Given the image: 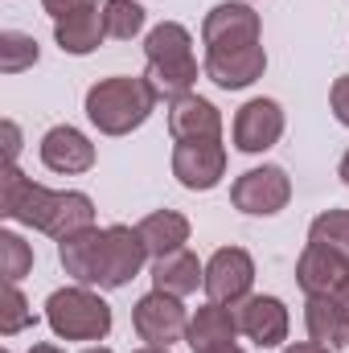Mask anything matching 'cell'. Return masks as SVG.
I'll return each mask as SVG.
<instances>
[{
	"label": "cell",
	"mask_w": 349,
	"mask_h": 353,
	"mask_svg": "<svg viewBox=\"0 0 349 353\" xmlns=\"http://www.w3.org/2000/svg\"><path fill=\"white\" fill-rule=\"evenodd\" d=\"M37 316H33V308H29V300L21 296V288L17 283H4V296H0V333L4 337H17L21 329H29Z\"/></svg>",
	"instance_id": "27"
},
{
	"label": "cell",
	"mask_w": 349,
	"mask_h": 353,
	"mask_svg": "<svg viewBox=\"0 0 349 353\" xmlns=\"http://www.w3.org/2000/svg\"><path fill=\"white\" fill-rule=\"evenodd\" d=\"M29 267H33V247L21 234L0 230V275H4V283H21L29 275Z\"/></svg>",
	"instance_id": "25"
},
{
	"label": "cell",
	"mask_w": 349,
	"mask_h": 353,
	"mask_svg": "<svg viewBox=\"0 0 349 353\" xmlns=\"http://www.w3.org/2000/svg\"><path fill=\"white\" fill-rule=\"evenodd\" d=\"M37 58H41V50L29 33H17V29L0 33V70L4 74H21V70L37 66Z\"/></svg>",
	"instance_id": "23"
},
{
	"label": "cell",
	"mask_w": 349,
	"mask_h": 353,
	"mask_svg": "<svg viewBox=\"0 0 349 353\" xmlns=\"http://www.w3.org/2000/svg\"><path fill=\"white\" fill-rule=\"evenodd\" d=\"M337 176H341V181H346V185H349V152H346V157H341V165H337Z\"/></svg>",
	"instance_id": "34"
},
{
	"label": "cell",
	"mask_w": 349,
	"mask_h": 353,
	"mask_svg": "<svg viewBox=\"0 0 349 353\" xmlns=\"http://www.w3.org/2000/svg\"><path fill=\"white\" fill-rule=\"evenodd\" d=\"M103 21H107V37L115 41H132L140 29H144V8L136 0H107L103 4Z\"/></svg>",
	"instance_id": "24"
},
{
	"label": "cell",
	"mask_w": 349,
	"mask_h": 353,
	"mask_svg": "<svg viewBox=\"0 0 349 353\" xmlns=\"http://www.w3.org/2000/svg\"><path fill=\"white\" fill-rule=\"evenodd\" d=\"M54 37L62 46V54H74V58H87L103 46L107 37V21H103V4H87L62 21H54Z\"/></svg>",
	"instance_id": "18"
},
{
	"label": "cell",
	"mask_w": 349,
	"mask_h": 353,
	"mask_svg": "<svg viewBox=\"0 0 349 353\" xmlns=\"http://www.w3.org/2000/svg\"><path fill=\"white\" fill-rule=\"evenodd\" d=\"M304 329L325 350H346L349 345V312L341 308L337 296H308V304H304Z\"/></svg>",
	"instance_id": "19"
},
{
	"label": "cell",
	"mask_w": 349,
	"mask_h": 353,
	"mask_svg": "<svg viewBox=\"0 0 349 353\" xmlns=\"http://www.w3.org/2000/svg\"><path fill=\"white\" fill-rule=\"evenodd\" d=\"M243 329H239V316H235V308H226V304H201L193 316H189V329H185V341H189V350L193 353H210V350H222V345H235V337H239Z\"/></svg>",
	"instance_id": "16"
},
{
	"label": "cell",
	"mask_w": 349,
	"mask_h": 353,
	"mask_svg": "<svg viewBox=\"0 0 349 353\" xmlns=\"http://www.w3.org/2000/svg\"><path fill=\"white\" fill-rule=\"evenodd\" d=\"M230 201L239 214H255V218H271L292 201V181L279 165H259L247 169L230 185Z\"/></svg>",
	"instance_id": "5"
},
{
	"label": "cell",
	"mask_w": 349,
	"mask_h": 353,
	"mask_svg": "<svg viewBox=\"0 0 349 353\" xmlns=\"http://www.w3.org/2000/svg\"><path fill=\"white\" fill-rule=\"evenodd\" d=\"M308 243H325L333 251L349 255V210H325L308 226Z\"/></svg>",
	"instance_id": "26"
},
{
	"label": "cell",
	"mask_w": 349,
	"mask_h": 353,
	"mask_svg": "<svg viewBox=\"0 0 349 353\" xmlns=\"http://www.w3.org/2000/svg\"><path fill=\"white\" fill-rule=\"evenodd\" d=\"M329 103H333V115H337V123H346L349 128V74H341L333 90H329Z\"/></svg>",
	"instance_id": "28"
},
{
	"label": "cell",
	"mask_w": 349,
	"mask_h": 353,
	"mask_svg": "<svg viewBox=\"0 0 349 353\" xmlns=\"http://www.w3.org/2000/svg\"><path fill=\"white\" fill-rule=\"evenodd\" d=\"M99 247H103V230H79L70 239L58 243V259L66 267V275L83 288H99Z\"/></svg>",
	"instance_id": "20"
},
{
	"label": "cell",
	"mask_w": 349,
	"mask_h": 353,
	"mask_svg": "<svg viewBox=\"0 0 349 353\" xmlns=\"http://www.w3.org/2000/svg\"><path fill=\"white\" fill-rule=\"evenodd\" d=\"M87 353H111V350H107V345H94V350H87Z\"/></svg>",
	"instance_id": "37"
},
{
	"label": "cell",
	"mask_w": 349,
	"mask_h": 353,
	"mask_svg": "<svg viewBox=\"0 0 349 353\" xmlns=\"http://www.w3.org/2000/svg\"><path fill=\"white\" fill-rule=\"evenodd\" d=\"M283 353H333V350H325V345H317V341H300V345H288Z\"/></svg>",
	"instance_id": "31"
},
{
	"label": "cell",
	"mask_w": 349,
	"mask_h": 353,
	"mask_svg": "<svg viewBox=\"0 0 349 353\" xmlns=\"http://www.w3.org/2000/svg\"><path fill=\"white\" fill-rule=\"evenodd\" d=\"M136 230H140V239H144V247H148L152 259H165V255H173V251H181V247L189 243V218L177 214V210H157V214H148Z\"/></svg>",
	"instance_id": "21"
},
{
	"label": "cell",
	"mask_w": 349,
	"mask_h": 353,
	"mask_svg": "<svg viewBox=\"0 0 349 353\" xmlns=\"http://www.w3.org/2000/svg\"><path fill=\"white\" fill-rule=\"evenodd\" d=\"M41 165L50 173H62V176H74V173H87L94 165V144L79 128L70 123H58L41 136Z\"/></svg>",
	"instance_id": "15"
},
{
	"label": "cell",
	"mask_w": 349,
	"mask_h": 353,
	"mask_svg": "<svg viewBox=\"0 0 349 353\" xmlns=\"http://www.w3.org/2000/svg\"><path fill=\"white\" fill-rule=\"evenodd\" d=\"M132 329L140 333V341L148 345H173L177 337H185L189 329V312L181 304V296H169V292H148L136 300L132 308Z\"/></svg>",
	"instance_id": "7"
},
{
	"label": "cell",
	"mask_w": 349,
	"mask_h": 353,
	"mask_svg": "<svg viewBox=\"0 0 349 353\" xmlns=\"http://www.w3.org/2000/svg\"><path fill=\"white\" fill-rule=\"evenodd\" d=\"M210 353H243L239 345H222V350H210Z\"/></svg>",
	"instance_id": "36"
},
{
	"label": "cell",
	"mask_w": 349,
	"mask_h": 353,
	"mask_svg": "<svg viewBox=\"0 0 349 353\" xmlns=\"http://www.w3.org/2000/svg\"><path fill=\"white\" fill-rule=\"evenodd\" d=\"M152 283H157V292L189 296V292H197V283H206V267L197 263V255L189 247H181V251L152 263Z\"/></svg>",
	"instance_id": "22"
},
{
	"label": "cell",
	"mask_w": 349,
	"mask_h": 353,
	"mask_svg": "<svg viewBox=\"0 0 349 353\" xmlns=\"http://www.w3.org/2000/svg\"><path fill=\"white\" fill-rule=\"evenodd\" d=\"M235 148L247 152V157H259L267 148L279 144L283 136V107L275 99H247L239 111H235Z\"/></svg>",
	"instance_id": "10"
},
{
	"label": "cell",
	"mask_w": 349,
	"mask_h": 353,
	"mask_svg": "<svg viewBox=\"0 0 349 353\" xmlns=\"http://www.w3.org/2000/svg\"><path fill=\"white\" fill-rule=\"evenodd\" d=\"M235 316H239V329L259 345V350H275L288 341V308L279 296H247L243 304H235Z\"/></svg>",
	"instance_id": "13"
},
{
	"label": "cell",
	"mask_w": 349,
	"mask_h": 353,
	"mask_svg": "<svg viewBox=\"0 0 349 353\" xmlns=\"http://www.w3.org/2000/svg\"><path fill=\"white\" fill-rule=\"evenodd\" d=\"M259 12L247 4V0H226V4H214L201 21V41L210 50H239V46H259Z\"/></svg>",
	"instance_id": "9"
},
{
	"label": "cell",
	"mask_w": 349,
	"mask_h": 353,
	"mask_svg": "<svg viewBox=\"0 0 349 353\" xmlns=\"http://www.w3.org/2000/svg\"><path fill=\"white\" fill-rule=\"evenodd\" d=\"M136 353H169V345H144V350H136Z\"/></svg>",
	"instance_id": "35"
},
{
	"label": "cell",
	"mask_w": 349,
	"mask_h": 353,
	"mask_svg": "<svg viewBox=\"0 0 349 353\" xmlns=\"http://www.w3.org/2000/svg\"><path fill=\"white\" fill-rule=\"evenodd\" d=\"M87 4H99V0H41V8H46L54 21H62V17H70V12H79V8H87Z\"/></svg>",
	"instance_id": "29"
},
{
	"label": "cell",
	"mask_w": 349,
	"mask_h": 353,
	"mask_svg": "<svg viewBox=\"0 0 349 353\" xmlns=\"http://www.w3.org/2000/svg\"><path fill=\"white\" fill-rule=\"evenodd\" d=\"M247 4H251V0H247Z\"/></svg>",
	"instance_id": "39"
},
{
	"label": "cell",
	"mask_w": 349,
	"mask_h": 353,
	"mask_svg": "<svg viewBox=\"0 0 349 353\" xmlns=\"http://www.w3.org/2000/svg\"><path fill=\"white\" fill-rule=\"evenodd\" d=\"M144 58H148V83L157 87L161 99H185L193 94L197 83V58H193V37L185 25L161 21L157 29H148L144 37Z\"/></svg>",
	"instance_id": "3"
},
{
	"label": "cell",
	"mask_w": 349,
	"mask_h": 353,
	"mask_svg": "<svg viewBox=\"0 0 349 353\" xmlns=\"http://www.w3.org/2000/svg\"><path fill=\"white\" fill-rule=\"evenodd\" d=\"M0 132H4V165H17V152H21V132H17V123H12V119H4V123H0Z\"/></svg>",
	"instance_id": "30"
},
{
	"label": "cell",
	"mask_w": 349,
	"mask_h": 353,
	"mask_svg": "<svg viewBox=\"0 0 349 353\" xmlns=\"http://www.w3.org/2000/svg\"><path fill=\"white\" fill-rule=\"evenodd\" d=\"M29 353H66V350H58L54 341H41V345H33V350H29Z\"/></svg>",
	"instance_id": "33"
},
{
	"label": "cell",
	"mask_w": 349,
	"mask_h": 353,
	"mask_svg": "<svg viewBox=\"0 0 349 353\" xmlns=\"http://www.w3.org/2000/svg\"><path fill=\"white\" fill-rule=\"evenodd\" d=\"M46 325L62 341H103L111 333V304L83 283L58 288L46 300Z\"/></svg>",
	"instance_id": "4"
},
{
	"label": "cell",
	"mask_w": 349,
	"mask_h": 353,
	"mask_svg": "<svg viewBox=\"0 0 349 353\" xmlns=\"http://www.w3.org/2000/svg\"><path fill=\"white\" fill-rule=\"evenodd\" d=\"M349 275V255L325 247V243H308L296 259V283L308 296H333Z\"/></svg>",
	"instance_id": "14"
},
{
	"label": "cell",
	"mask_w": 349,
	"mask_h": 353,
	"mask_svg": "<svg viewBox=\"0 0 349 353\" xmlns=\"http://www.w3.org/2000/svg\"><path fill=\"white\" fill-rule=\"evenodd\" d=\"M157 87L140 74H111L87 90V119L103 136H128L157 111Z\"/></svg>",
	"instance_id": "2"
},
{
	"label": "cell",
	"mask_w": 349,
	"mask_h": 353,
	"mask_svg": "<svg viewBox=\"0 0 349 353\" xmlns=\"http://www.w3.org/2000/svg\"><path fill=\"white\" fill-rule=\"evenodd\" d=\"M0 353H8V350H0Z\"/></svg>",
	"instance_id": "38"
},
{
	"label": "cell",
	"mask_w": 349,
	"mask_h": 353,
	"mask_svg": "<svg viewBox=\"0 0 349 353\" xmlns=\"http://www.w3.org/2000/svg\"><path fill=\"white\" fill-rule=\"evenodd\" d=\"M251 283H255V259L243 251V247H218L214 259L206 263V296L214 304H243L251 296Z\"/></svg>",
	"instance_id": "8"
},
{
	"label": "cell",
	"mask_w": 349,
	"mask_h": 353,
	"mask_svg": "<svg viewBox=\"0 0 349 353\" xmlns=\"http://www.w3.org/2000/svg\"><path fill=\"white\" fill-rule=\"evenodd\" d=\"M267 70L263 46H239V50H206V79L222 90H243L259 83Z\"/></svg>",
	"instance_id": "12"
},
{
	"label": "cell",
	"mask_w": 349,
	"mask_h": 353,
	"mask_svg": "<svg viewBox=\"0 0 349 353\" xmlns=\"http://www.w3.org/2000/svg\"><path fill=\"white\" fill-rule=\"evenodd\" d=\"M173 176L185 189H193V193L214 189L226 176V148H222V140H177Z\"/></svg>",
	"instance_id": "11"
},
{
	"label": "cell",
	"mask_w": 349,
	"mask_h": 353,
	"mask_svg": "<svg viewBox=\"0 0 349 353\" xmlns=\"http://www.w3.org/2000/svg\"><path fill=\"white\" fill-rule=\"evenodd\" d=\"M333 296H337V300H341V308H346V312H349V275H346V283H341V288H337V292H333Z\"/></svg>",
	"instance_id": "32"
},
{
	"label": "cell",
	"mask_w": 349,
	"mask_h": 353,
	"mask_svg": "<svg viewBox=\"0 0 349 353\" xmlns=\"http://www.w3.org/2000/svg\"><path fill=\"white\" fill-rule=\"evenodd\" d=\"M169 132L173 140H222V115L210 99L185 94L169 103Z\"/></svg>",
	"instance_id": "17"
},
{
	"label": "cell",
	"mask_w": 349,
	"mask_h": 353,
	"mask_svg": "<svg viewBox=\"0 0 349 353\" xmlns=\"http://www.w3.org/2000/svg\"><path fill=\"white\" fill-rule=\"evenodd\" d=\"M148 259V247L136 226H107L99 247V288H128Z\"/></svg>",
	"instance_id": "6"
},
{
	"label": "cell",
	"mask_w": 349,
	"mask_h": 353,
	"mask_svg": "<svg viewBox=\"0 0 349 353\" xmlns=\"http://www.w3.org/2000/svg\"><path fill=\"white\" fill-rule=\"evenodd\" d=\"M0 218L33 226L50 239H70L94 226V201L79 189H46L21 173L17 165H4L0 173Z\"/></svg>",
	"instance_id": "1"
}]
</instances>
